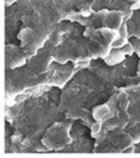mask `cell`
Wrapping results in <instances>:
<instances>
[{"label": "cell", "mask_w": 140, "mask_h": 158, "mask_svg": "<svg viewBox=\"0 0 140 158\" xmlns=\"http://www.w3.org/2000/svg\"><path fill=\"white\" fill-rule=\"evenodd\" d=\"M70 123L68 124H55L50 127L47 135L42 139V143L48 149H61L66 144L72 143V138L69 136L68 131L70 129Z\"/></svg>", "instance_id": "obj_1"}, {"label": "cell", "mask_w": 140, "mask_h": 158, "mask_svg": "<svg viewBox=\"0 0 140 158\" xmlns=\"http://www.w3.org/2000/svg\"><path fill=\"white\" fill-rule=\"evenodd\" d=\"M5 57H6V69H17L23 66L28 61V55L26 50H21L18 46L6 45L5 46Z\"/></svg>", "instance_id": "obj_2"}, {"label": "cell", "mask_w": 140, "mask_h": 158, "mask_svg": "<svg viewBox=\"0 0 140 158\" xmlns=\"http://www.w3.org/2000/svg\"><path fill=\"white\" fill-rule=\"evenodd\" d=\"M127 27H129L130 36L140 38V10L133 13L131 19L127 23Z\"/></svg>", "instance_id": "obj_3"}, {"label": "cell", "mask_w": 140, "mask_h": 158, "mask_svg": "<svg viewBox=\"0 0 140 158\" xmlns=\"http://www.w3.org/2000/svg\"><path fill=\"white\" fill-rule=\"evenodd\" d=\"M102 130V123H99V121H96L91 125V133L93 136H98L99 133H101Z\"/></svg>", "instance_id": "obj_4"}, {"label": "cell", "mask_w": 140, "mask_h": 158, "mask_svg": "<svg viewBox=\"0 0 140 158\" xmlns=\"http://www.w3.org/2000/svg\"><path fill=\"white\" fill-rule=\"evenodd\" d=\"M125 2H129V3H135V2H139V0H125Z\"/></svg>", "instance_id": "obj_5"}]
</instances>
